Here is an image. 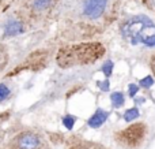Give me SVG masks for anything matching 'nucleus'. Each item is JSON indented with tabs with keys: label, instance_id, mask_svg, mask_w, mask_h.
Here are the masks:
<instances>
[{
	"label": "nucleus",
	"instance_id": "12",
	"mask_svg": "<svg viewBox=\"0 0 155 149\" xmlns=\"http://www.w3.org/2000/svg\"><path fill=\"white\" fill-rule=\"evenodd\" d=\"M75 123H76V116H74V115L67 114L63 116V126H64L67 130H72Z\"/></svg>",
	"mask_w": 155,
	"mask_h": 149
},
{
	"label": "nucleus",
	"instance_id": "8",
	"mask_svg": "<svg viewBox=\"0 0 155 149\" xmlns=\"http://www.w3.org/2000/svg\"><path fill=\"white\" fill-rule=\"evenodd\" d=\"M53 4V0H31V10L34 12H44L49 10Z\"/></svg>",
	"mask_w": 155,
	"mask_h": 149
},
{
	"label": "nucleus",
	"instance_id": "3",
	"mask_svg": "<svg viewBox=\"0 0 155 149\" xmlns=\"http://www.w3.org/2000/svg\"><path fill=\"white\" fill-rule=\"evenodd\" d=\"M148 134L146 123L136 122L114 134V141L124 149H139L144 144Z\"/></svg>",
	"mask_w": 155,
	"mask_h": 149
},
{
	"label": "nucleus",
	"instance_id": "4",
	"mask_svg": "<svg viewBox=\"0 0 155 149\" xmlns=\"http://www.w3.org/2000/svg\"><path fill=\"white\" fill-rule=\"evenodd\" d=\"M110 0H82L80 15L88 21H98L107 11Z\"/></svg>",
	"mask_w": 155,
	"mask_h": 149
},
{
	"label": "nucleus",
	"instance_id": "10",
	"mask_svg": "<svg viewBox=\"0 0 155 149\" xmlns=\"http://www.w3.org/2000/svg\"><path fill=\"white\" fill-rule=\"evenodd\" d=\"M110 103L113 108H121L125 104V96L123 92H113L110 95Z\"/></svg>",
	"mask_w": 155,
	"mask_h": 149
},
{
	"label": "nucleus",
	"instance_id": "5",
	"mask_svg": "<svg viewBox=\"0 0 155 149\" xmlns=\"http://www.w3.org/2000/svg\"><path fill=\"white\" fill-rule=\"evenodd\" d=\"M44 140L40 134L33 131L19 133L11 142L12 149H42Z\"/></svg>",
	"mask_w": 155,
	"mask_h": 149
},
{
	"label": "nucleus",
	"instance_id": "14",
	"mask_svg": "<svg viewBox=\"0 0 155 149\" xmlns=\"http://www.w3.org/2000/svg\"><path fill=\"white\" fill-rule=\"evenodd\" d=\"M154 82H155V79H154L153 75H146L144 78H142L139 81V86L143 88V89H150V88L154 85Z\"/></svg>",
	"mask_w": 155,
	"mask_h": 149
},
{
	"label": "nucleus",
	"instance_id": "11",
	"mask_svg": "<svg viewBox=\"0 0 155 149\" xmlns=\"http://www.w3.org/2000/svg\"><path fill=\"white\" fill-rule=\"evenodd\" d=\"M140 116V111L137 107H132V108H128L125 112H124V120L125 122H134L137 118Z\"/></svg>",
	"mask_w": 155,
	"mask_h": 149
},
{
	"label": "nucleus",
	"instance_id": "18",
	"mask_svg": "<svg viewBox=\"0 0 155 149\" xmlns=\"http://www.w3.org/2000/svg\"><path fill=\"white\" fill-rule=\"evenodd\" d=\"M148 64H150V68H151V71H153L154 78H155V52H154V54L150 56V60H148Z\"/></svg>",
	"mask_w": 155,
	"mask_h": 149
},
{
	"label": "nucleus",
	"instance_id": "13",
	"mask_svg": "<svg viewBox=\"0 0 155 149\" xmlns=\"http://www.w3.org/2000/svg\"><path fill=\"white\" fill-rule=\"evenodd\" d=\"M113 68H114V63H113L112 60H106V62H105L104 64H102L101 71L105 74V78L109 79L110 77H112V74H113Z\"/></svg>",
	"mask_w": 155,
	"mask_h": 149
},
{
	"label": "nucleus",
	"instance_id": "2",
	"mask_svg": "<svg viewBox=\"0 0 155 149\" xmlns=\"http://www.w3.org/2000/svg\"><path fill=\"white\" fill-rule=\"evenodd\" d=\"M120 33L131 45L155 47V23L147 15H134L120 25Z\"/></svg>",
	"mask_w": 155,
	"mask_h": 149
},
{
	"label": "nucleus",
	"instance_id": "7",
	"mask_svg": "<svg viewBox=\"0 0 155 149\" xmlns=\"http://www.w3.org/2000/svg\"><path fill=\"white\" fill-rule=\"evenodd\" d=\"M25 32V25L19 19H8L4 23V36L14 37V36L22 34Z\"/></svg>",
	"mask_w": 155,
	"mask_h": 149
},
{
	"label": "nucleus",
	"instance_id": "15",
	"mask_svg": "<svg viewBox=\"0 0 155 149\" xmlns=\"http://www.w3.org/2000/svg\"><path fill=\"white\" fill-rule=\"evenodd\" d=\"M11 95V89L5 84H0V103L5 101Z\"/></svg>",
	"mask_w": 155,
	"mask_h": 149
},
{
	"label": "nucleus",
	"instance_id": "17",
	"mask_svg": "<svg viewBox=\"0 0 155 149\" xmlns=\"http://www.w3.org/2000/svg\"><path fill=\"white\" fill-rule=\"evenodd\" d=\"M97 86H98L102 92H109V90H110V81L107 78H105L104 81H98V82H97Z\"/></svg>",
	"mask_w": 155,
	"mask_h": 149
},
{
	"label": "nucleus",
	"instance_id": "1",
	"mask_svg": "<svg viewBox=\"0 0 155 149\" xmlns=\"http://www.w3.org/2000/svg\"><path fill=\"white\" fill-rule=\"evenodd\" d=\"M105 47L101 43H76L64 45L57 51L56 62L59 67L70 68L75 66H90L105 55Z\"/></svg>",
	"mask_w": 155,
	"mask_h": 149
},
{
	"label": "nucleus",
	"instance_id": "9",
	"mask_svg": "<svg viewBox=\"0 0 155 149\" xmlns=\"http://www.w3.org/2000/svg\"><path fill=\"white\" fill-rule=\"evenodd\" d=\"M68 149H109V148H106L105 145H102V144H98V142L80 141V142L72 145V147L68 148Z\"/></svg>",
	"mask_w": 155,
	"mask_h": 149
},
{
	"label": "nucleus",
	"instance_id": "16",
	"mask_svg": "<svg viewBox=\"0 0 155 149\" xmlns=\"http://www.w3.org/2000/svg\"><path fill=\"white\" fill-rule=\"evenodd\" d=\"M139 89H140L139 85H136V84H129V85H128V96H129L131 99H135V97H136V95L139 93Z\"/></svg>",
	"mask_w": 155,
	"mask_h": 149
},
{
	"label": "nucleus",
	"instance_id": "6",
	"mask_svg": "<svg viewBox=\"0 0 155 149\" xmlns=\"http://www.w3.org/2000/svg\"><path fill=\"white\" fill-rule=\"evenodd\" d=\"M110 116V112L109 111H105L102 108H97L95 112L88 118L87 120V126L91 129H99L105 125V122L107 120V118Z\"/></svg>",
	"mask_w": 155,
	"mask_h": 149
}]
</instances>
